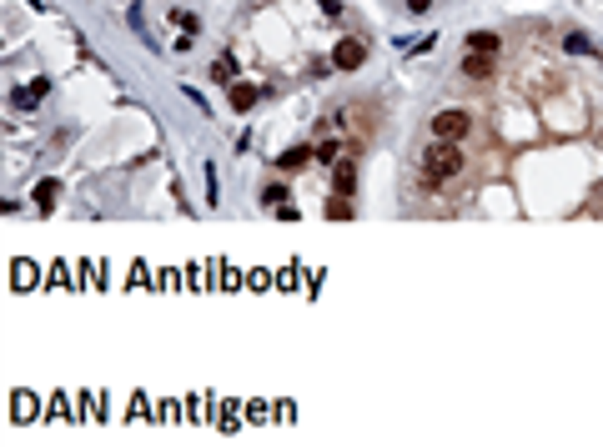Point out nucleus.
<instances>
[{
	"label": "nucleus",
	"mask_w": 603,
	"mask_h": 447,
	"mask_svg": "<svg viewBox=\"0 0 603 447\" xmlns=\"http://www.w3.org/2000/svg\"><path fill=\"white\" fill-rule=\"evenodd\" d=\"M463 171V151H458V141H433L422 151V181L427 186H443L447 176H458Z\"/></svg>",
	"instance_id": "nucleus-1"
},
{
	"label": "nucleus",
	"mask_w": 603,
	"mask_h": 447,
	"mask_svg": "<svg viewBox=\"0 0 603 447\" xmlns=\"http://www.w3.org/2000/svg\"><path fill=\"white\" fill-rule=\"evenodd\" d=\"M468 126H472L468 111H438V116H433V136H438V141H463Z\"/></svg>",
	"instance_id": "nucleus-2"
},
{
	"label": "nucleus",
	"mask_w": 603,
	"mask_h": 447,
	"mask_svg": "<svg viewBox=\"0 0 603 447\" xmlns=\"http://www.w3.org/2000/svg\"><path fill=\"white\" fill-rule=\"evenodd\" d=\"M362 60H367V46H362V40H337L332 46V66L337 71H362Z\"/></svg>",
	"instance_id": "nucleus-3"
},
{
	"label": "nucleus",
	"mask_w": 603,
	"mask_h": 447,
	"mask_svg": "<svg viewBox=\"0 0 603 447\" xmlns=\"http://www.w3.org/2000/svg\"><path fill=\"white\" fill-rule=\"evenodd\" d=\"M46 91H51V81H46V76H35L31 86H15V91H10V106H20V111H35Z\"/></svg>",
	"instance_id": "nucleus-4"
},
{
	"label": "nucleus",
	"mask_w": 603,
	"mask_h": 447,
	"mask_svg": "<svg viewBox=\"0 0 603 447\" xmlns=\"http://www.w3.org/2000/svg\"><path fill=\"white\" fill-rule=\"evenodd\" d=\"M267 96V86H251V81H236L231 86V111H256V101Z\"/></svg>",
	"instance_id": "nucleus-5"
},
{
	"label": "nucleus",
	"mask_w": 603,
	"mask_h": 447,
	"mask_svg": "<svg viewBox=\"0 0 603 447\" xmlns=\"http://www.w3.org/2000/svg\"><path fill=\"white\" fill-rule=\"evenodd\" d=\"M332 191L337 196H352L357 191V166L352 161H332Z\"/></svg>",
	"instance_id": "nucleus-6"
},
{
	"label": "nucleus",
	"mask_w": 603,
	"mask_h": 447,
	"mask_svg": "<svg viewBox=\"0 0 603 447\" xmlns=\"http://www.w3.org/2000/svg\"><path fill=\"white\" fill-rule=\"evenodd\" d=\"M56 196H60V181L56 176H40L35 181V211H40V217H51V211H56Z\"/></svg>",
	"instance_id": "nucleus-7"
},
{
	"label": "nucleus",
	"mask_w": 603,
	"mask_h": 447,
	"mask_svg": "<svg viewBox=\"0 0 603 447\" xmlns=\"http://www.w3.org/2000/svg\"><path fill=\"white\" fill-rule=\"evenodd\" d=\"M35 282H40V271H35V262H26V257H20V262L10 267V287H15V292H31Z\"/></svg>",
	"instance_id": "nucleus-8"
},
{
	"label": "nucleus",
	"mask_w": 603,
	"mask_h": 447,
	"mask_svg": "<svg viewBox=\"0 0 603 447\" xmlns=\"http://www.w3.org/2000/svg\"><path fill=\"white\" fill-rule=\"evenodd\" d=\"M463 76H472V81H488V76H493V56H483V51L463 56Z\"/></svg>",
	"instance_id": "nucleus-9"
},
{
	"label": "nucleus",
	"mask_w": 603,
	"mask_h": 447,
	"mask_svg": "<svg viewBox=\"0 0 603 447\" xmlns=\"http://www.w3.org/2000/svg\"><path fill=\"white\" fill-rule=\"evenodd\" d=\"M468 51H483V56H498V51H503V35H493V31H472V35H468Z\"/></svg>",
	"instance_id": "nucleus-10"
},
{
	"label": "nucleus",
	"mask_w": 603,
	"mask_h": 447,
	"mask_svg": "<svg viewBox=\"0 0 603 447\" xmlns=\"http://www.w3.org/2000/svg\"><path fill=\"white\" fill-rule=\"evenodd\" d=\"M563 51H568V56H598V46H593L584 31H568V35H563Z\"/></svg>",
	"instance_id": "nucleus-11"
},
{
	"label": "nucleus",
	"mask_w": 603,
	"mask_h": 447,
	"mask_svg": "<svg viewBox=\"0 0 603 447\" xmlns=\"http://www.w3.org/2000/svg\"><path fill=\"white\" fill-rule=\"evenodd\" d=\"M211 81H222V86H236V60H231V56L211 60Z\"/></svg>",
	"instance_id": "nucleus-12"
},
{
	"label": "nucleus",
	"mask_w": 603,
	"mask_h": 447,
	"mask_svg": "<svg viewBox=\"0 0 603 447\" xmlns=\"http://www.w3.org/2000/svg\"><path fill=\"white\" fill-rule=\"evenodd\" d=\"M10 412H15V422H35V397H31V392H15Z\"/></svg>",
	"instance_id": "nucleus-13"
},
{
	"label": "nucleus",
	"mask_w": 603,
	"mask_h": 447,
	"mask_svg": "<svg viewBox=\"0 0 603 447\" xmlns=\"http://www.w3.org/2000/svg\"><path fill=\"white\" fill-rule=\"evenodd\" d=\"M307 161H312L307 146H292V151H282V161H276V166H282V171H297V166H307Z\"/></svg>",
	"instance_id": "nucleus-14"
},
{
	"label": "nucleus",
	"mask_w": 603,
	"mask_h": 447,
	"mask_svg": "<svg viewBox=\"0 0 603 447\" xmlns=\"http://www.w3.org/2000/svg\"><path fill=\"white\" fill-rule=\"evenodd\" d=\"M327 217H332V221H352V201H347V196H332V201H327Z\"/></svg>",
	"instance_id": "nucleus-15"
},
{
	"label": "nucleus",
	"mask_w": 603,
	"mask_h": 447,
	"mask_svg": "<svg viewBox=\"0 0 603 447\" xmlns=\"http://www.w3.org/2000/svg\"><path fill=\"white\" fill-rule=\"evenodd\" d=\"M262 201H267V206H282V201H287V186H282V181H267V186H262Z\"/></svg>",
	"instance_id": "nucleus-16"
},
{
	"label": "nucleus",
	"mask_w": 603,
	"mask_h": 447,
	"mask_svg": "<svg viewBox=\"0 0 603 447\" xmlns=\"http://www.w3.org/2000/svg\"><path fill=\"white\" fill-rule=\"evenodd\" d=\"M171 20H176V26H181L186 35H197V26H201V20H197V15H191V10H181V6H176V10H171Z\"/></svg>",
	"instance_id": "nucleus-17"
},
{
	"label": "nucleus",
	"mask_w": 603,
	"mask_h": 447,
	"mask_svg": "<svg viewBox=\"0 0 603 447\" xmlns=\"http://www.w3.org/2000/svg\"><path fill=\"white\" fill-rule=\"evenodd\" d=\"M438 46V35H422V40H402V51H413V56H422V51H433Z\"/></svg>",
	"instance_id": "nucleus-18"
},
{
	"label": "nucleus",
	"mask_w": 603,
	"mask_h": 447,
	"mask_svg": "<svg viewBox=\"0 0 603 447\" xmlns=\"http://www.w3.org/2000/svg\"><path fill=\"white\" fill-rule=\"evenodd\" d=\"M222 196H217V166H206V206H217Z\"/></svg>",
	"instance_id": "nucleus-19"
},
{
	"label": "nucleus",
	"mask_w": 603,
	"mask_h": 447,
	"mask_svg": "<svg viewBox=\"0 0 603 447\" xmlns=\"http://www.w3.org/2000/svg\"><path fill=\"white\" fill-rule=\"evenodd\" d=\"M317 161H337V141H332V136L317 146Z\"/></svg>",
	"instance_id": "nucleus-20"
},
{
	"label": "nucleus",
	"mask_w": 603,
	"mask_h": 447,
	"mask_svg": "<svg viewBox=\"0 0 603 447\" xmlns=\"http://www.w3.org/2000/svg\"><path fill=\"white\" fill-rule=\"evenodd\" d=\"M181 96H186L191 106H197V111H206V96H201V91H191V86H181Z\"/></svg>",
	"instance_id": "nucleus-21"
},
{
	"label": "nucleus",
	"mask_w": 603,
	"mask_h": 447,
	"mask_svg": "<svg viewBox=\"0 0 603 447\" xmlns=\"http://www.w3.org/2000/svg\"><path fill=\"white\" fill-rule=\"evenodd\" d=\"M433 10V0H407V15H427Z\"/></svg>",
	"instance_id": "nucleus-22"
}]
</instances>
